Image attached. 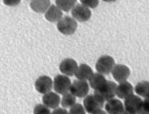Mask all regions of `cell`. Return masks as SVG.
<instances>
[{
	"label": "cell",
	"instance_id": "6da1fadb",
	"mask_svg": "<svg viewBox=\"0 0 149 114\" xmlns=\"http://www.w3.org/2000/svg\"><path fill=\"white\" fill-rule=\"evenodd\" d=\"M104 102L95 94H89L86 96L83 101V106L86 112L93 114L100 110H102Z\"/></svg>",
	"mask_w": 149,
	"mask_h": 114
},
{
	"label": "cell",
	"instance_id": "7a4b0ae2",
	"mask_svg": "<svg viewBox=\"0 0 149 114\" xmlns=\"http://www.w3.org/2000/svg\"><path fill=\"white\" fill-rule=\"evenodd\" d=\"M115 65V61L111 56L104 55L101 56L95 63V69L97 73L103 75H107L111 73Z\"/></svg>",
	"mask_w": 149,
	"mask_h": 114
},
{
	"label": "cell",
	"instance_id": "3957f363",
	"mask_svg": "<svg viewBox=\"0 0 149 114\" xmlns=\"http://www.w3.org/2000/svg\"><path fill=\"white\" fill-rule=\"evenodd\" d=\"M78 24L74 19L69 16L62 17L57 23V29L64 35H72L76 31Z\"/></svg>",
	"mask_w": 149,
	"mask_h": 114
},
{
	"label": "cell",
	"instance_id": "277c9868",
	"mask_svg": "<svg viewBox=\"0 0 149 114\" xmlns=\"http://www.w3.org/2000/svg\"><path fill=\"white\" fill-rule=\"evenodd\" d=\"M117 87V85L115 82L107 80L100 89L94 91V94L99 96L105 102L114 98V97L116 96Z\"/></svg>",
	"mask_w": 149,
	"mask_h": 114
},
{
	"label": "cell",
	"instance_id": "5b68a950",
	"mask_svg": "<svg viewBox=\"0 0 149 114\" xmlns=\"http://www.w3.org/2000/svg\"><path fill=\"white\" fill-rule=\"evenodd\" d=\"M71 84L70 79L64 75H57L53 80V89L58 94L63 95L70 92Z\"/></svg>",
	"mask_w": 149,
	"mask_h": 114
},
{
	"label": "cell",
	"instance_id": "8992f818",
	"mask_svg": "<svg viewBox=\"0 0 149 114\" xmlns=\"http://www.w3.org/2000/svg\"><path fill=\"white\" fill-rule=\"evenodd\" d=\"M90 91V85L85 80H76L72 83L70 92L74 96L82 98L87 96Z\"/></svg>",
	"mask_w": 149,
	"mask_h": 114
},
{
	"label": "cell",
	"instance_id": "52a82bcc",
	"mask_svg": "<svg viewBox=\"0 0 149 114\" xmlns=\"http://www.w3.org/2000/svg\"><path fill=\"white\" fill-rule=\"evenodd\" d=\"M35 87L38 93L45 94L53 89V80L47 75L40 76L35 80Z\"/></svg>",
	"mask_w": 149,
	"mask_h": 114
},
{
	"label": "cell",
	"instance_id": "ba28073f",
	"mask_svg": "<svg viewBox=\"0 0 149 114\" xmlns=\"http://www.w3.org/2000/svg\"><path fill=\"white\" fill-rule=\"evenodd\" d=\"M71 14L73 19L81 23L88 21L92 16L90 9L82 4L76 5L72 9Z\"/></svg>",
	"mask_w": 149,
	"mask_h": 114
},
{
	"label": "cell",
	"instance_id": "9c48e42d",
	"mask_svg": "<svg viewBox=\"0 0 149 114\" xmlns=\"http://www.w3.org/2000/svg\"><path fill=\"white\" fill-rule=\"evenodd\" d=\"M78 68V63L74 59L66 58L62 60L59 65V70L67 77H72Z\"/></svg>",
	"mask_w": 149,
	"mask_h": 114
},
{
	"label": "cell",
	"instance_id": "30bf717a",
	"mask_svg": "<svg viewBox=\"0 0 149 114\" xmlns=\"http://www.w3.org/2000/svg\"><path fill=\"white\" fill-rule=\"evenodd\" d=\"M111 74L113 79L119 83L127 81L131 75V71L129 67L122 64L115 65L112 70Z\"/></svg>",
	"mask_w": 149,
	"mask_h": 114
},
{
	"label": "cell",
	"instance_id": "8fae6325",
	"mask_svg": "<svg viewBox=\"0 0 149 114\" xmlns=\"http://www.w3.org/2000/svg\"><path fill=\"white\" fill-rule=\"evenodd\" d=\"M143 100L137 95L132 94L128 98L125 99L124 107L125 110L129 112L136 114L140 108Z\"/></svg>",
	"mask_w": 149,
	"mask_h": 114
},
{
	"label": "cell",
	"instance_id": "7c38bea8",
	"mask_svg": "<svg viewBox=\"0 0 149 114\" xmlns=\"http://www.w3.org/2000/svg\"><path fill=\"white\" fill-rule=\"evenodd\" d=\"M61 98L59 94L55 92L50 91L48 93L43 94L42 102L44 105L50 109H56L61 104Z\"/></svg>",
	"mask_w": 149,
	"mask_h": 114
},
{
	"label": "cell",
	"instance_id": "4fadbf2b",
	"mask_svg": "<svg viewBox=\"0 0 149 114\" xmlns=\"http://www.w3.org/2000/svg\"><path fill=\"white\" fill-rule=\"evenodd\" d=\"M105 109L107 114H121L125 110V107L120 100L113 98L107 102Z\"/></svg>",
	"mask_w": 149,
	"mask_h": 114
},
{
	"label": "cell",
	"instance_id": "5bb4252c",
	"mask_svg": "<svg viewBox=\"0 0 149 114\" xmlns=\"http://www.w3.org/2000/svg\"><path fill=\"white\" fill-rule=\"evenodd\" d=\"M134 89L130 82L125 81L120 82L116 89V96L120 99H126L133 94Z\"/></svg>",
	"mask_w": 149,
	"mask_h": 114
},
{
	"label": "cell",
	"instance_id": "9a60e30c",
	"mask_svg": "<svg viewBox=\"0 0 149 114\" xmlns=\"http://www.w3.org/2000/svg\"><path fill=\"white\" fill-rule=\"evenodd\" d=\"M62 11L56 5H52L45 12V19L50 23H58L62 18Z\"/></svg>",
	"mask_w": 149,
	"mask_h": 114
},
{
	"label": "cell",
	"instance_id": "2e32d148",
	"mask_svg": "<svg viewBox=\"0 0 149 114\" xmlns=\"http://www.w3.org/2000/svg\"><path fill=\"white\" fill-rule=\"evenodd\" d=\"M92 69L87 64L83 63L78 66V69L75 73V77L76 79L80 80H85L87 81L93 74Z\"/></svg>",
	"mask_w": 149,
	"mask_h": 114
},
{
	"label": "cell",
	"instance_id": "e0dca14e",
	"mask_svg": "<svg viewBox=\"0 0 149 114\" xmlns=\"http://www.w3.org/2000/svg\"><path fill=\"white\" fill-rule=\"evenodd\" d=\"M88 81L90 87L95 91L100 89L106 83L107 80L105 79L104 75L99 73H93Z\"/></svg>",
	"mask_w": 149,
	"mask_h": 114
},
{
	"label": "cell",
	"instance_id": "ac0fdd59",
	"mask_svg": "<svg viewBox=\"0 0 149 114\" xmlns=\"http://www.w3.org/2000/svg\"><path fill=\"white\" fill-rule=\"evenodd\" d=\"M50 6V0H31L30 7L37 13H45Z\"/></svg>",
	"mask_w": 149,
	"mask_h": 114
},
{
	"label": "cell",
	"instance_id": "d6986e66",
	"mask_svg": "<svg viewBox=\"0 0 149 114\" xmlns=\"http://www.w3.org/2000/svg\"><path fill=\"white\" fill-rule=\"evenodd\" d=\"M134 91L139 96L146 98L149 95V81L143 80L138 82L134 87Z\"/></svg>",
	"mask_w": 149,
	"mask_h": 114
},
{
	"label": "cell",
	"instance_id": "ffe728a7",
	"mask_svg": "<svg viewBox=\"0 0 149 114\" xmlns=\"http://www.w3.org/2000/svg\"><path fill=\"white\" fill-rule=\"evenodd\" d=\"M76 104V97L70 92L62 95L61 101V105L63 108H70L74 104Z\"/></svg>",
	"mask_w": 149,
	"mask_h": 114
},
{
	"label": "cell",
	"instance_id": "44dd1931",
	"mask_svg": "<svg viewBox=\"0 0 149 114\" xmlns=\"http://www.w3.org/2000/svg\"><path fill=\"white\" fill-rule=\"evenodd\" d=\"M77 0H55L56 6L62 11L68 12L76 6Z\"/></svg>",
	"mask_w": 149,
	"mask_h": 114
},
{
	"label": "cell",
	"instance_id": "7402d4cb",
	"mask_svg": "<svg viewBox=\"0 0 149 114\" xmlns=\"http://www.w3.org/2000/svg\"><path fill=\"white\" fill-rule=\"evenodd\" d=\"M51 111L50 108H48L43 104H37L33 109V114H50Z\"/></svg>",
	"mask_w": 149,
	"mask_h": 114
},
{
	"label": "cell",
	"instance_id": "603a6c76",
	"mask_svg": "<svg viewBox=\"0 0 149 114\" xmlns=\"http://www.w3.org/2000/svg\"><path fill=\"white\" fill-rule=\"evenodd\" d=\"M68 111L69 114H86L84 106L78 103L75 104L72 107H71Z\"/></svg>",
	"mask_w": 149,
	"mask_h": 114
},
{
	"label": "cell",
	"instance_id": "cb8c5ba5",
	"mask_svg": "<svg viewBox=\"0 0 149 114\" xmlns=\"http://www.w3.org/2000/svg\"><path fill=\"white\" fill-rule=\"evenodd\" d=\"M81 3L88 8L94 9L99 5V0H80Z\"/></svg>",
	"mask_w": 149,
	"mask_h": 114
},
{
	"label": "cell",
	"instance_id": "d4e9b609",
	"mask_svg": "<svg viewBox=\"0 0 149 114\" xmlns=\"http://www.w3.org/2000/svg\"><path fill=\"white\" fill-rule=\"evenodd\" d=\"M3 3L9 7H15L21 3V0H3Z\"/></svg>",
	"mask_w": 149,
	"mask_h": 114
},
{
	"label": "cell",
	"instance_id": "484cf974",
	"mask_svg": "<svg viewBox=\"0 0 149 114\" xmlns=\"http://www.w3.org/2000/svg\"><path fill=\"white\" fill-rule=\"evenodd\" d=\"M50 114H69V111L63 108H58L52 111Z\"/></svg>",
	"mask_w": 149,
	"mask_h": 114
},
{
	"label": "cell",
	"instance_id": "4316f807",
	"mask_svg": "<svg viewBox=\"0 0 149 114\" xmlns=\"http://www.w3.org/2000/svg\"><path fill=\"white\" fill-rule=\"evenodd\" d=\"M93 114H107L106 111L103 110H100L97 111H95V113H93Z\"/></svg>",
	"mask_w": 149,
	"mask_h": 114
},
{
	"label": "cell",
	"instance_id": "83f0119b",
	"mask_svg": "<svg viewBox=\"0 0 149 114\" xmlns=\"http://www.w3.org/2000/svg\"><path fill=\"white\" fill-rule=\"evenodd\" d=\"M121 114H134V113H132L129 112L128 111H127V110H124V111H123V112Z\"/></svg>",
	"mask_w": 149,
	"mask_h": 114
},
{
	"label": "cell",
	"instance_id": "f1b7e54d",
	"mask_svg": "<svg viewBox=\"0 0 149 114\" xmlns=\"http://www.w3.org/2000/svg\"><path fill=\"white\" fill-rule=\"evenodd\" d=\"M103 1L105 2H114L116 1V0H103Z\"/></svg>",
	"mask_w": 149,
	"mask_h": 114
}]
</instances>
